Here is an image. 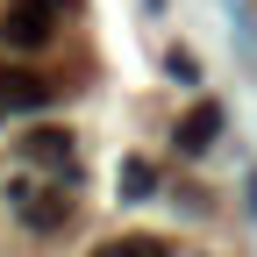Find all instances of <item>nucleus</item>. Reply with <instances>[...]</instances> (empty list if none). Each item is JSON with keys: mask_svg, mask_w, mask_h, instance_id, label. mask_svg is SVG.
<instances>
[{"mask_svg": "<svg viewBox=\"0 0 257 257\" xmlns=\"http://www.w3.org/2000/svg\"><path fill=\"white\" fill-rule=\"evenodd\" d=\"M72 15V0H8V15H0V36L15 50H43L57 36V22Z\"/></svg>", "mask_w": 257, "mask_h": 257, "instance_id": "f257e3e1", "label": "nucleus"}, {"mask_svg": "<svg viewBox=\"0 0 257 257\" xmlns=\"http://www.w3.org/2000/svg\"><path fill=\"white\" fill-rule=\"evenodd\" d=\"M172 136H179V150H186V157H200V150H207V143L221 136V107H214V100H200V107H186Z\"/></svg>", "mask_w": 257, "mask_h": 257, "instance_id": "f03ea898", "label": "nucleus"}, {"mask_svg": "<svg viewBox=\"0 0 257 257\" xmlns=\"http://www.w3.org/2000/svg\"><path fill=\"white\" fill-rule=\"evenodd\" d=\"M43 79L36 72H15V64H0V107H43Z\"/></svg>", "mask_w": 257, "mask_h": 257, "instance_id": "7ed1b4c3", "label": "nucleus"}, {"mask_svg": "<svg viewBox=\"0 0 257 257\" xmlns=\"http://www.w3.org/2000/svg\"><path fill=\"white\" fill-rule=\"evenodd\" d=\"M22 150L36 157V165H72V136H64V128H29Z\"/></svg>", "mask_w": 257, "mask_h": 257, "instance_id": "20e7f679", "label": "nucleus"}, {"mask_svg": "<svg viewBox=\"0 0 257 257\" xmlns=\"http://www.w3.org/2000/svg\"><path fill=\"white\" fill-rule=\"evenodd\" d=\"M100 257H172V243L165 236H114Z\"/></svg>", "mask_w": 257, "mask_h": 257, "instance_id": "39448f33", "label": "nucleus"}, {"mask_svg": "<svg viewBox=\"0 0 257 257\" xmlns=\"http://www.w3.org/2000/svg\"><path fill=\"white\" fill-rule=\"evenodd\" d=\"M22 214L43 221V229H57V221H64V193H22Z\"/></svg>", "mask_w": 257, "mask_h": 257, "instance_id": "423d86ee", "label": "nucleus"}, {"mask_svg": "<svg viewBox=\"0 0 257 257\" xmlns=\"http://www.w3.org/2000/svg\"><path fill=\"white\" fill-rule=\"evenodd\" d=\"M150 186H157V172L143 165V157H128V165H121V193H128V200H143Z\"/></svg>", "mask_w": 257, "mask_h": 257, "instance_id": "0eeeda50", "label": "nucleus"}]
</instances>
